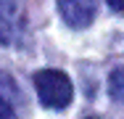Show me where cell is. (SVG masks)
Masks as SVG:
<instances>
[{
    "label": "cell",
    "mask_w": 124,
    "mask_h": 119,
    "mask_svg": "<svg viewBox=\"0 0 124 119\" xmlns=\"http://www.w3.org/2000/svg\"><path fill=\"white\" fill-rule=\"evenodd\" d=\"M58 11L63 16V21L74 29L90 26L98 11V0H58Z\"/></svg>",
    "instance_id": "cell-3"
},
{
    "label": "cell",
    "mask_w": 124,
    "mask_h": 119,
    "mask_svg": "<svg viewBox=\"0 0 124 119\" xmlns=\"http://www.w3.org/2000/svg\"><path fill=\"white\" fill-rule=\"evenodd\" d=\"M16 101H19V87H16L13 77L0 71V119H19Z\"/></svg>",
    "instance_id": "cell-4"
},
{
    "label": "cell",
    "mask_w": 124,
    "mask_h": 119,
    "mask_svg": "<svg viewBox=\"0 0 124 119\" xmlns=\"http://www.w3.org/2000/svg\"><path fill=\"white\" fill-rule=\"evenodd\" d=\"M108 5H111L114 11H124V0H108Z\"/></svg>",
    "instance_id": "cell-6"
},
{
    "label": "cell",
    "mask_w": 124,
    "mask_h": 119,
    "mask_svg": "<svg viewBox=\"0 0 124 119\" xmlns=\"http://www.w3.org/2000/svg\"><path fill=\"white\" fill-rule=\"evenodd\" d=\"M108 95L114 101L124 103V66H116L108 74Z\"/></svg>",
    "instance_id": "cell-5"
},
{
    "label": "cell",
    "mask_w": 124,
    "mask_h": 119,
    "mask_svg": "<svg viewBox=\"0 0 124 119\" xmlns=\"http://www.w3.org/2000/svg\"><path fill=\"white\" fill-rule=\"evenodd\" d=\"M34 82V90H37V98L42 106L48 109H66L71 103V95H74V87H71V79L58 69H42L32 77Z\"/></svg>",
    "instance_id": "cell-1"
},
{
    "label": "cell",
    "mask_w": 124,
    "mask_h": 119,
    "mask_svg": "<svg viewBox=\"0 0 124 119\" xmlns=\"http://www.w3.org/2000/svg\"><path fill=\"white\" fill-rule=\"evenodd\" d=\"M24 34V11L19 0H0V42L16 45Z\"/></svg>",
    "instance_id": "cell-2"
}]
</instances>
